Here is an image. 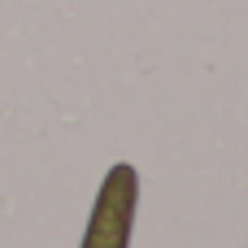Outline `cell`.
<instances>
[{"label":"cell","mask_w":248,"mask_h":248,"mask_svg":"<svg viewBox=\"0 0 248 248\" xmlns=\"http://www.w3.org/2000/svg\"><path fill=\"white\" fill-rule=\"evenodd\" d=\"M131 214H135V170L113 166L105 174V187H100V201H96V214H92L83 248H126Z\"/></svg>","instance_id":"1"}]
</instances>
